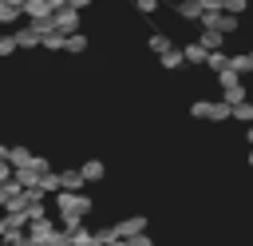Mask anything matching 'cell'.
Instances as JSON below:
<instances>
[{
  "label": "cell",
  "instance_id": "6da1fadb",
  "mask_svg": "<svg viewBox=\"0 0 253 246\" xmlns=\"http://www.w3.org/2000/svg\"><path fill=\"white\" fill-rule=\"evenodd\" d=\"M55 210H59V230H71L75 222H83L95 210V202L83 190H55Z\"/></svg>",
  "mask_w": 253,
  "mask_h": 246
},
{
  "label": "cell",
  "instance_id": "7a4b0ae2",
  "mask_svg": "<svg viewBox=\"0 0 253 246\" xmlns=\"http://www.w3.org/2000/svg\"><path fill=\"white\" fill-rule=\"evenodd\" d=\"M55 230H59V222H51L47 214H43V218H32V222L24 226V234H28L36 246H47V242L55 238Z\"/></svg>",
  "mask_w": 253,
  "mask_h": 246
},
{
  "label": "cell",
  "instance_id": "3957f363",
  "mask_svg": "<svg viewBox=\"0 0 253 246\" xmlns=\"http://www.w3.org/2000/svg\"><path fill=\"white\" fill-rule=\"evenodd\" d=\"M51 28L55 32H63V36H71V32H79V8H55L51 12Z\"/></svg>",
  "mask_w": 253,
  "mask_h": 246
},
{
  "label": "cell",
  "instance_id": "277c9868",
  "mask_svg": "<svg viewBox=\"0 0 253 246\" xmlns=\"http://www.w3.org/2000/svg\"><path fill=\"white\" fill-rule=\"evenodd\" d=\"M12 40H16V52H36V48H40V32H36L32 24H28V28H20Z\"/></svg>",
  "mask_w": 253,
  "mask_h": 246
},
{
  "label": "cell",
  "instance_id": "5b68a950",
  "mask_svg": "<svg viewBox=\"0 0 253 246\" xmlns=\"http://www.w3.org/2000/svg\"><path fill=\"white\" fill-rule=\"evenodd\" d=\"M142 230H146V218H142V214H130V218L115 222V234H119V238H130V234H142Z\"/></svg>",
  "mask_w": 253,
  "mask_h": 246
},
{
  "label": "cell",
  "instance_id": "8992f818",
  "mask_svg": "<svg viewBox=\"0 0 253 246\" xmlns=\"http://www.w3.org/2000/svg\"><path fill=\"white\" fill-rule=\"evenodd\" d=\"M63 234H67V242H71V246H99V242H95V230H87L83 222H75V226H71V230H63Z\"/></svg>",
  "mask_w": 253,
  "mask_h": 246
},
{
  "label": "cell",
  "instance_id": "52a82bcc",
  "mask_svg": "<svg viewBox=\"0 0 253 246\" xmlns=\"http://www.w3.org/2000/svg\"><path fill=\"white\" fill-rule=\"evenodd\" d=\"M221 99H225V103L233 107V103H241V99H249V87H245L241 79H233V83H225V87H221Z\"/></svg>",
  "mask_w": 253,
  "mask_h": 246
},
{
  "label": "cell",
  "instance_id": "ba28073f",
  "mask_svg": "<svg viewBox=\"0 0 253 246\" xmlns=\"http://www.w3.org/2000/svg\"><path fill=\"white\" fill-rule=\"evenodd\" d=\"M198 44H202L206 52H217V48H225V36H221L217 28H202V36H198Z\"/></svg>",
  "mask_w": 253,
  "mask_h": 246
},
{
  "label": "cell",
  "instance_id": "9c48e42d",
  "mask_svg": "<svg viewBox=\"0 0 253 246\" xmlns=\"http://www.w3.org/2000/svg\"><path fill=\"white\" fill-rule=\"evenodd\" d=\"M158 63H162L166 71H178V67L186 63V60H182V48H174V44H170L166 52H158Z\"/></svg>",
  "mask_w": 253,
  "mask_h": 246
},
{
  "label": "cell",
  "instance_id": "30bf717a",
  "mask_svg": "<svg viewBox=\"0 0 253 246\" xmlns=\"http://www.w3.org/2000/svg\"><path fill=\"white\" fill-rule=\"evenodd\" d=\"M79 175H83V183H99V179L107 175V167H103V159H87V163L79 167Z\"/></svg>",
  "mask_w": 253,
  "mask_h": 246
},
{
  "label": "cell",
  "instance_id": "8fae6325",
  "mask_svg": "<svg viewBox=\"0 0 253 246\" xmlns=\"http://www.w3.org/2000/svg\"><path fill=\"white\" fill-rule=\"evenodd\" d=\"M20 12H24L28 20H36V16H51V0H24Z\"/></svg>",
  "mask_w": 253,
  "mask_h": 246
},
{
  "label": "cell",
  "instance_id": "7c38bea8",
  "mask_svg": "<svg viewBox=\"0 0 253 246\" xmlns=\"http://www.w3.org/2000/svg\"><path fill=\"white\" fill-rule=\"evenodd\" d=\"M213 28H217L221 36H233V32L241 28V20H237V16H229V12H217V16H213Z\"/></svg>",
  "mask_w": 253,
  "mask_h": 246
},
{
  "label": "cell",
  "instance_id": "4fadbf2b",
  "mask_svg": "<svg viewBox=\"0 0 253 246\" xmlns=\"http://www.w3.org/2000/svg\"><path fill=\"white\" fill-rule=\"evenodd\" d=\"M87 183H83V175H79V167L75 171H59V190H83Z\"/></svg>",
  "mask_w": 253,
  "mask_h": 246
},
{
  "label": "cell",
  "instance_id": "5bb4252c",
  "mask_svg": "<svg viewBox=\"0 0 253 246\" xmlns=\"http://www.w3.org/2000/svg\"><path fill=\"white\" fill-rule=\"evenodd\" d=\"M229 71L249 75V71H253V56H249V52H233V56H229Z\"/></svg>",
  "mask_w": 253,
  "mask_h": 246
},
{
  "label": "cell",
  "instance_id": "9a60e30c",
  "mask_svg": "<svg viewBox=\"0 0 253 246\" xmlns=\"http://www.w3.org/2000/svg\"><path fill=\"white\" fill-rule=\"evenodd\" d=\"M63 52H71V56L87 52V36H83V32H71V36H63Z\"/></svg>",
  "mask_w": 253,
  "mask_h": 246
},
{
  "label": "cell",
  "instance_id": "2e32d148",
  "mask_svg": "<svg viewBox=\"0 0 253 246\" xmlns=\"http://www.w3.org/2000/svg\"><path fill=\"white\" fill-rule=\"evenodd\" d=\"M182 60H186V63H194V67H198V63H206V48H202V44H198V40H194V44H186V48H182Z\"/></svg>",
  "mask_w": 253,
  "mask_h": 246
},
{
  "label": "cell",
  "instance_id": "e0dca14e",
  "mask_svg": "<svg viewBox=\"0 0 253 246\" xmlns=\"http://www.w3.org/2000/svg\"><path fill=\"white\" fill-rule=\"evenodd\" d=\"M206 67H210V71H221V67H229V52H225V48H217V52H206Z\"/></svg>",
  "mask_w": 253,
  "mask_h": 246
},
{
  "label": "cell",
  "instance_id": "ac0fdd59",
  "mask_svg": "<svg viewBox=\"0 0 253 246\" xmlns=\"http://www.w3.org/2000/svg\"><path fill=\"white\" fill-rule=\"evenodd\" d=\"M4 159H8V167L16 171V167H24V163L32 159V151H28V147H8V151H4Z\"/></svg>",
  "mask_w": 253,
  "mask_h": 246
},
{
  "label": "cell",
  "instance_id": "d6986e66",
  "mask_svg": "<svg viewBox=\"0 0 253 246\" xmlns=\"http://www.w3.org/2000/svg\"><path fill=\"white\" fill-rule=\"evenodd\" d=\"M36 186H40L43 194H55V190H59V171H43V175L36 179Z\"/></svg>",
  "mask_w": 253,
  "mask_h": 246
},
{
  "label": "cell",
  "instance_id": "ffe728a7",
  "mask_svg": "<svg viewBox=\"0 0 253 246\" xmlns=\"http://www.w3.org/2000/svg\"><path fill=\"white\" fill-rule=\"evenodd\" d=\"M40 48H47V52H63V32H55V28L43 32V36H40Z\"/></svg>",
  "mask_w": 253,
  "mask_h": 246
},
{
  "label": "cell",
  "instance_id": "44dd1931",
  "mask_svg": "<svg viewBox=\"0 0 253 246\" xmlns=\"http://www.w3.org/2000/svg\"><path fill=\"white\" fill-rule=\"evenodd\" d=\"M229 119H241V123H253V103H249V99H241V103H233V107H229Z\"/></svg>",
  "mask_w": 253,
  "mask_h": 246
},
{
  "label": "cell",
  "instance_id": "7402d4cb",
  "mask_svg": "<svg viewBox=\"0 0 253 246\" xmlns=\"http://www.w3.org/2000/svg\"><path fill=\"white\" fill-rule=\"evenodd\" d=\"M178 16H182V20H198V16H202V4H198V0H178Z\"/></svg>",
  "mask_w": 253,
  "mask_h": 246
},
{
  "label": "cell",
  "instance_id": "603a6c76",
  "mask_svg": "<svg viewBox=\"0 0 253 246\" xmlns=\"http://www.w3.org/2000/svg\"><path fill=\"white\" fill-rule=\"evenodd\" d=\"M210 119H213V123H225V119H229V103H225V99H213V103H210Z\"/></svg>",
  "mask_w": 253,
  "mask_h": 246
},
{
  "label": "cell",
  "instance_id": "cb8c5ba5",
  "mask_svg": "<svg viewBox=\"0 0 253 246\" xmlns=\"http://www.w3.org/2000/svg\"><path fill=\"white\" fill-rule=\"evenodd\" d=\"M146 44H150V52H166V48H170V36H166V32H150Z\"/></svg>",
  "mask_w": 253,
  "mask_h": 246
},
{
  "label": "cell",
  "instance_id": "d4e9b609",
  "mask_svg": "<svg viewBox=\"0 0 253 246\" xmlns=\"http://www.w3.org/2000/svg\"><path fill=\"white\" fill-rule=\"evenodd\" d=\"M210 103H213V99H194V103H190V115H194V119H210Z\"/></svg>",
  "mask_w": 253,
  "mask_h": 246
},
{
  "label": "cell",
  "instance_id": "484cf974",
  "mask_svg": "<svg viewBox=\"0 0 253 246\" xmlns=\"http://www.w3.org/2000/svg\"><path fill=\"white\" fill-rule=\"evenodd\" d=\"M245 4H249V0H221V12H229V16H241V12H245Z\"/></svg>",
  "mask_w": 253,
  "mask_h": 246
},
{
  "label": "cell",
  "instance_id": "4316f807",
  "mask_svg": "<svg viewBox=\"0 0 253 246\" xmlns=\"http://www.w3.org/2000/svg\"><path fill=\"white\" fill-rule=\"evenodd\" d=\"M158 4H162V0H134V8H138L142 16H150V12H158Z\"/></svg>",
  "mask_w": 253,
  "mask_h": 246
},
{
  "label": "cell",
  "instance_id": "83f0119b",
  "mask_svg": "<svg viewBox=\"0 0 253 246\" xmlns=\"http://www.w3.org/2000/svg\"><path fill=\"white\" fill-rule=\"evenodd\" d=\"M126 246H154V238L142 230V234H130V238H126Z\"/></svg>",
  "mask_w": 253,
  "mask_h": 246
},
{
  "label": "cell",
  "instance_id": "f1b7e54d",
  "mask_svg": "<svg viewBox=\"0 0 253 246\" xmlns=\"http://www.w3.org/2000/svg\"><path fill=\"white\" fill-rule=\"evenodd\" d=\"M16 52V40L12 36H0V56H12Z\"/></svg>",
  "mask_w": 253,
  "mask_h": 246
},
{
  "label": "cell",
  "instance_id": "f546056e",
  "mask_svg": "<svg viewBox=\"0 0 253 246\" xmlns=\"http://www.w3.org/2000/svg\"><path fill=\"white\" fill-rule=\"evenodd\" d=\"M202 4V12H221V0H198Z\"/></svg>",
  "mask_w": 253,
  "mask_h": 246
},
{
  "label": "cell",
  "instance_id": "4dcf8cb0",
  "mask_svg": "<svg viewBox=\"0 0 253 246\" xmlns=\"http://www.w3.org/2000/svg\"><path fill=\"white\" fill-rule=\"evenodd\" d=\"M47 246H71V242H67V234H63V230H55V238H51Z\"/></svg>",
  "mask_w": 253,
  "mask_h": 246
},
{
  "label": "cell",
  "instance_id": "1f68e13d",
  "mask_svg": "<svg viewBox=\"0 0 253 246\" xmlns=\"http://www.w3.org/2000/svg\"><path fill=\"white\" fill-rule=\"evenodd\" d=\"M4 179H12V167H8V159H0V183Z\"/></svg>",
  "mask_w": 253,
  "mask_h": 246
},
{
  "label": "cell",
  "instance_id": "d6a6232c",
  "mask_svg": "<svg viewBox=\"0 0 253 246\" xmlns=\"http://www.w3.org/2000/svg\"><path fill=\"white\" fill-rule=\"evenodd\" d=\"M4 202H8V194H4V186H0V210H4Z\"/></svg>",
  "mask_w": 253,
  "mask_h": 246
},
{
  "label": "cell",
  "instance_id": "836d02e7",
  "mask_svg": "<svg viewBox=\"0 0 253 246\" xmlns=\"http://www.w3.org/2000/svg\"><path fill=\"white\" fill-rule=\"evenodd\" d=\"M245 139H249V147H253V123H249V135H245Z\"/></svg>",
  "mask_w": 253,
  "mask_h": 246
},
{
  "label": "cell",
  "instance_id": "e575fe53",
  "mask_svg": "<svg viewBox=\"0 0 253 246\" xmlns=\"http://www.w3.org/2000/svg\"><path fill=\"white\" fill-rule=\"evenodd\" d=\"M249 167H253V147H249Z\"/></svg>",
  "mask_w": 253,
  "mask_h": 246
},
{
  "label": "cell",
  "instance_id": "d590c367",
  "mask_svg": "<svg viewBox=\"0 0 253 246\" xmlns=\"http://www.w3.org/2000/svg\"><path fill=\"white\" fill-rule=\"evenodd\" d=\"M4 151H8V147H4V143H0V159H4Z\"/></svg>",
  "mask_w": 253,
  "mask_h": 246
},
{
  "label": "cell",
  "instance_id": "8d00e7d4",
  "mask_svg": "<svg viewBox=\"0 0 253 246\" xmlns=\"http://www.w3.org/2000/svg\"><path fill=\"white\" fill-rule=\"evenodd\" d=\"M0 234H4V214H0Z\"/></svg>",
  "mask_w": 253,
  "mask_h": 246
},
{
  "label": "cell",
  "instance_id": "74e56055",
  "mask_svg": "<svg viewBox=\"0 0 253 246\" xmlns=\"http://www.w3.org/2000/svg\"><path fill=\"white\" fill-rule=\"evenodd\" d=\"M91 4H95V0H91Z\"/></svg>",
  "mask_w": 253,
  "mask_h": 246
}]
</instances>
